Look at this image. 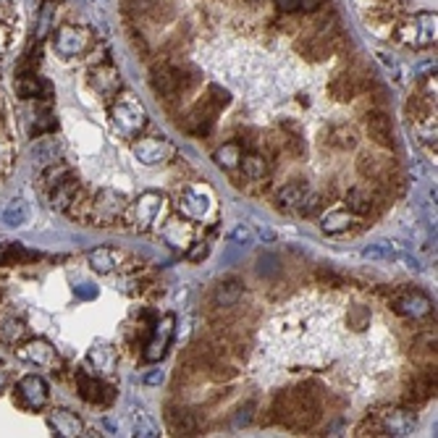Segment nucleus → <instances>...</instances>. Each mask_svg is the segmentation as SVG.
I'll list each match as a JSON object with an SVG mask.
<instances>
[{
  "label": "nucleus",
  "mask_w": 438,
  "mask_h": 438,
  "mask_svg": "<svg viewBox=\"0 0 438 438\" xmlns=\"http://www.w3.org/2000/svg\"><path fill=\"white\" fill-rule=\"evenodd\" d=\"M242 294H244V286L236 281V279H228V281H221L215 286L213 292V304L218 310H231L239 304L242 299Z\"/></svg>",
  "instance_id": "6ab92c4d"
},
{
  "label": "nucleus",
  "mask_w": 438,
  "mask_h": 438,
  "mask_svg": "<svg viewBox=\"0 0 438 438\" xmlns=\"http://www.w3.org/2000/svg\"><path fill=\"white\" fill-rule=\"evenodd\" d=\"M90 84L100 92V95H113V92L121 87V79H118V71H116L111 63H102V66L92 68Z\"/></svg>",
  "instance_id": "aec40b11"
},
{
  "label": "nucleus",
  "mask_w": 438,
  "mask_h": 438,
  "mask_svg": "<svg viewBox=\"0 0 438 438\" xmlns=\"http://www.w3.org/2000/svg\"><path fill=\"white\" fill-rule=\"evenodd\" d=\"M215 163L224 166V169H236V166L242 163V147L236 145V142H228V145L218 147V150H215Z\"/></svg>",
  "instance_id": "72a5a7b5"
},
{
  "label": "nucleus",
  "mask_w": 438,
  "mask_h": 438,
  "mask_svg": "<svg viewBox=\"0 0 438 438\" xmlns=\"http://www.w3.org/2000/svg\"><path fill=\"white\" fill-rule=\"evenodd\" d=\"M276 8L281 13H294L299 11V0H276Z\"/></svg>",
  "instance_id": "a18cd8bd"
},
{
  "label": "nucleus",
  "mask_w": 438,
  "mask_h": 438,
  "mask_svg": "<svg viewBox=\"0 0 438 438\" xmlns=\"http://www.w3.org/2000/svg\"><path fill=\"white\" fill-rule=\"evenodd\" d=\"M111 116H113V124L116 129L126 136H136L147 124V113L145 108L139 105V102L132 97V95H126V97H118V100L113 102L111 108Z\"/></svg>",
  "instance_id": "f03ea898"
},
{
  "label": "nucleus",
  "mask_w": 438,
  "mask_h": 438,
  "mask_svg": "<svg viewBox=\"0 0 438 438\" xmlns=\"http://www.w3.org/2000/svg\"><path fill=\"white\" fill-rule=\"evenodd\" d=\"M187 249H189V252H187V258H189L191 263H200V260L208 258V244H205V242H191Z\"/></svg>",
  "instance_id": "79ce46f5"
},
{
  "label": "nucleus",
  "mask_w": 438,
  "mask_h": 438,
  "mask_svg": "<svg viewBox=\"0 0 438 438\" xmlns=\"http://www.w3.org/2000/svg\"><path fill=\"white\" fill-rule=\"evenodd\" d=\"M8 40H11V26L8 22H0V53L8 47Z\"/></svg>",
  "instance_id": "49530a36"
},
{
  "label": "nucleus",
  "mask_w": 438,
  "mask_h": 438,
  "mask_svg": "<svg viewBox=\"0 0 438 438\" xmlns=\"http://www.w3.org/2000/svg\"><path fill=\"white\" fill-rule=\"evenodd\" d=\"M433 391H436V370L420 373V375H415L412 383L407 386L405 399L409 405H423V402H428V399L433 396Z\"/></svg>",
  "instance_id": "a211bd4d"
},
{
  "label": "nucleus",
  "mask_w": 438,
  "mask_h": 438,
  "mask_svg": "<svg viewBox=\"0 0 438 438\" xmlns=\"http://www.w3.org/2000/svg\"><path fill=\"white\" fill-rule=\"evenodd\" d=\"M260 273H279L281 270V265H279V260L273 258V255H268V258H260Z\"/></svg>",
  "instance_id": "37998d69"
},
{
  "label": "nucleus",
  "mask_w": 438,
  "mask_h": 438,
  "mask_svg": "<svg viewBox=\"0 0 438 438\" xmlns=\"http://www.w3.org/2000/svg\"><path fill=\"white\" fill-rule=\"evenodd\" d=\"M19 357L26 362L40 365V368H56V362H58L56 349H53V344H47L45 338H32V341H26V344L19 349Z\"/></svg>",
  "instance_id": "9d476101"
},
{
  "label": "nucleus",
  "mask_w": 438,
  "mask_h": 438,
  "mask_svg": "<svg viewBox=\"0 0 438 438\" xmlns=\"http://www.w3.org/2000/svg\"><path fill=\"white\" fill-rule=\"evenodd\" d=\"M354 224V213H349V210H334V213L323 215V221H320V228L326 231V234L336 236V234H344L349 231Z\"/></svg>",
  "instance_id": "cd10ccee"
},
{
  "label": "nucleus",
  "mask_w": 438,
  "mask_h": 438,
  "mask_svg": "<svg viewBox=\"0 0 438 438\" xmlns=\"http://www.w3.org/2000/svg\"><path fill=\"white\" fill-rule=\"evenodd\" d=\"M29 221V205L24 200H11V203L3 208V224L11 226V228H19Z\"/></svg>",
  "instance_id": "7c9ffc66"
},
{
  "label": "nucleus",
  "mask_w": 438,
  "mask_h": 438,
  "mask_svg": "<svg viewBox=\"0 0 438 438\" xmlns=\"http://www.w3.org/2000/svg\"><path fill=\"white\" fill-rule=\"evenodd\" d=\"M0 163H3V166L11 163V152H8V147L3 145V142H0Z\"/></svg>",
  "instance_id": "09e8293b"
},
{
  "label": "nucleus",
  "mask_w": 438,
  "mask_h": 438,
  "mask_svg": "<svg viewBox=\"0 0 438 438\" xmlns=\"http://www.w3.org/2000/svg\"><path fill=\"white\" fill-rule=\"evenodd\" d=\"M68 173H71V169H68L66 163H61V160L50 163V166L45 169V173H42V187H45V189L56 187L58 181L63 179V176H68Z\"/></svg>",
  "instance_id": "e433bc0d"
},
{
  "label": "nucleus",
  "mask_w": 438,
  "mask_h": 438,
  "mask_svg": "<svg viewBox=\"0 0 438 438\" xmlns=\"http://www.w3.org/2000/svg\"><path fill=\"white\" fill-rule=\"evenodd\" d=\"M169 205H166V197L160 191H145L134 205H132V224L139 228V231H147L155 224H160V218L166 215Z\"/></svg>",
  "instance_id": "7ed1b4c3"
},
{
  "label": "nucleus",
  "mask_w": 438,
  "mask_h": 438,
  "mask_svg": "<svg viewBox=\"0 0 438 438\" xmlns=\"http://www.w3.org/2000/svg\"><path fill=\"white\" fill-rule=\"evenodd\" d=\"M53 26V3L45 0L42 8H40V19H37V40H45Z\"/></svg>",
  "instance_id": "58836bf2"
},
{
  "label": "nucleus",
  "mask_w": 438,
  "mask_h": 438,
  "mask_svg": "<svg viewBox=\"0 0 438 438\" xmlns=\"http://www.w3.org/2000/svg\"><path fill=\"white\" fill-rule=\"evenodd\" d=\"M163 239L169 242L171 247L187 249L194 242V228L187 221H169V224L163 226Z\"/></svg>",
  "instance_id": "5701e85b"
},
{
  "label": "nucleus",
  "mask_w": 438,
  "mask_h": 438,
  "mask_svg": "<svg viewBox=\"0 0 438 438\" xmlns=\"http://www.w3.org/2000/svg\"><path fill=\"white\" fill-rule=\"evenodd\" d=\"M323 205H326V200H323V194H315V191H307V194H304V200L299 203V208H297V210H299L302 215H315L318 210H320V208H323Z\"/></svg>",
  "instance_id": "ea45409f"
},
{
  "label": "nucleus",
  "mask_w": 438,
  "mask_h": 438,
  "mask_svg": "<svg viewBox=\"0 0 438 438\" xmlns=\"http://www.w3.org/2000/svg\"><path fill=\"white\" fill-rule=\"evenodd\" d=\"M171 336H173V315H166L160 323L155 326V334L152 338L147 341V352H145V360H160L163 357V352L169 347Z\"/></svg>",
  "instance_id": "ddd939ff"
},
{
  "label": "nucleus",
  "mask_w": 438,
  "mask_h": 438,
  "mask_svg": "<svg viewBox=\"0 0 438 438\" xmlns=\"http://www.w3.org/2000/svg\"><path fill=\"white\" fill-rule=\"evenodd\" d=\"M318 281L334 283V286H344V279L336 276V273H331V270H318Z\"/></svg>",
  "instance_id": "c03bdc74"
},
{
  "label": "nucleus",
  "mask_w": 438,
  "mask_h": 438,
  "mask_svg": "<svg viewBox=\"0 0 438 438\" xmlns=\"http://www.w3.org/2000/svg\"><path fill=\"white\" fill-rule=\"evenodd\" d=\"M58 155H61V142H58L56 136H45V139H40L37 145H34V157L40 160V163H56Z\"/></svg>",
  "instance_id": "2f4dec72"
},
{
  "label": "nucleus",
  "mask_w": 438,
  "mask_h": 438,
  "mask_svg": "<svg viewBox=\"0 0 438 438\" xmlns=\"http://www.w3.org/2000/svg\"><path fill=\"white\" fill-rule=\"evenodd\" d=\"M389 169H393L391 160H383V157L373 155V152H362L360 160H357V173L368 181H375L381 173H386Z\"/></svg>",
  "instance_id": "bb28decb"
},
{
  "label": "nucleus",
  "mask_w": 438,
  "mask_h": 438,
  "mask_svg": "<svg viewBox=\"0 0 438 438\" xmlns=\"http://www.w3.org/2000/svg\"><path fill=\"white\" fill-rule=\"evenodd\" d=\"M47 423H50V428L56 430V436H61V438L84 436L81 420H79L74 412H68V409H53V415L47 417Z\"/></svg>",
  "instance_id": "2eb2a0df"
},
{
  "label": "nucleus",
  "mask_w": 438,
  "mask_h": 438,
  "mask_svg": "<svg viewBox=\"0 0 438 438\" xmlns=\"http://www.w3.org/2000/svg\"><path fill=\"white\" fill-rule=\"evenodd\" d=\"M47 191H50V205L56 210H68L71 203L77 200V194L81 191V184H79V179L74 173H68V176H63L56 187H50Z\"/></svg>",
  "instance_id": "9b49d317"
},
{
  "label": "nucleus",
  "mask_w": 438,
  "mask_h": 438,
  "mask_svg": "<svg viewBox=\"0 0 438 438\" xmlns=\"http://www.w3.org/2000/svg\"><path fill=\"white\" fill-rule=\"evenodd\" d=\"M179 210L191 221H203L205 215L210 213L213 208V197L205 187H187V189L179 194Z\"/></svg>",
  "instance_id": "0eeeda50"
},
{
  "label": "nucleus",
  "mask_w": 438,
  "mask_h": 438,
  "mask_svg": "<svg viewBox=\"0 0 438 438\" xmlns=\"http://www.w3.org/2000/svg\"><path fill=\"white\" fill-rule=\"evenodd\" d=\"M347 208L354 215H370L375 213V194L365 187H352L347 191Z\"/></svg>",
  "instance_id": "393cba45"
},
{
  "label": "nucleus",
  "mask_w": 438,
  "mask_h": 438,
  "mask_svg": "<svg viewBox=\"0 0 438 438\" xmlns=\"http://www.w3.org/2000/svg\"><path fill=\"white\" fill-rule=\"evenodd\" d=\"M79 294H81V297H92L95 292H92V289H87V283H84V289H79Z\"/></svg>",
  "instance_id": "6e6d98bb"
},
{
  "label": "nucleus",
  "mask_w": 438,
  "mask_h": 438,
  "mask_svg": "<svg viewBox=\"0 0 438 438\" xmlns=\"http://www.w3.org/2000/svg\"><path fill=\"white\" fill-rule=\"evenodd\" d=\"M323 3H326V0H299V8H302L304 13H315Z\"/></svg>",
  "instance_id": "de8ad7c7"
},
{
  "label": "nucleus",
  "mask_w": 438,
  "mask_h": 438,
  "mask_svg": "<svg viewBox=\"0 0 438 438\" xmlns=\"http://www.w3.org/2000/svg\"><path fill=\"white\" fill-rule=\"evenodd\" d=\"M0 265H6V244H0Z\"/></svg>",
  "instance_id": "5fc2aeb1"
},
{
  "label": "nucleus",
  "mask_w": 438,
  "mask_h": 438,
  "mask_svg": "<svg viewBox=\"0 0 438 438\" xmlns=\"http://www.w3.org/2000/svg\"><path fill=\"white\" fill-rule=\"evenodd\" d=\"M16 95L22 100H37V97H47V84L37 77L34 71H24L22 77L16 79Z\"/></svg>",
  "instance_id": "412c9836"
},
{
  "label": "nucleus",
  "mask_w": 438,
  "mask_h": 438,
  "mask_svg": "<svg viewBox=\"0 0 438 438\" xmlns=\"http://www.w3.org/2000/svg\"><path fill=\"white\" fill-rule=\"evenodd\" d=\"M393 310L405 318H425L430 313V299L425 294L412 292V294H402L393 299Z\"/></svg>",
  "instance_id": "dca6fc26"
},
{
  "label": "nucleus",
  "mask_w": 438,
  "mask_h": 438,
  "mask_svg": "<svg viewBox=\"0 0 438 438\" xmlns=\"http://www.w3.org/2000/svg\"><path fill=\"white\" fill-rule=\"evenodd\" d=\"M134 430L139 438H157L160 430H157L155 420L147 415L145 409H134Z\"/></svg>",
  "instance_id": "f704fd0d"
},
{
  "label": "nucleus",
  "mask_w": 438,
  "mask_h": 438,
  "mask_svg": "<svg viewBox=\"0 0 438 438\" xmlns=\"http://www.w3.org/2000/svg\"><path fill=\"white\" fill-rule=\"evenodd\" d=\"M6 383H8V373H6V368L0 365V391L6 389Z\"/></svg>",
  "instance_id": "3c124183"
},
{
  "label": "nucleus",
  "mask_w": 438,
  "mask_h": 438,
  "mask_svg": "<svg viewBox=\"0 0 438 438\" xmlns=\"http://www.w3.org/2000/svg\"><path fill=\"white\" fill-rule=\"evenodd\" d=\"M396 40L412 47H428L436 42V13H417L415 19H407L396 26Z\"/></svg>",
  "instance_id": "f257e3e1"
},
{
  "label": "nucleus",
  "mask_w": 438,
  "mask_h": 438,
  "mask_svg": "<svg viewBox=\"0 0 438 438\" xmlns=\"http://www.w3.org/2000/svg\"><path fill=\"white\" fill-rule=\"evenodd\" d=\"M90 42H92V34L87 32V29L77 26V24H63L56 32V37H53V45H56V50L63 58L81 56V53L90 47Z\"/></svg>",
  "instance_id": "20e7f679"
},
{
  "label": "nucleus",
  "mask_w": 438,
  "mask_h": 438,
  "mask_svg": "<svg viewBox=\"0 0 438 438\" xmlns=\"http://www.w3.org/2000/svg\"><path fill=\"white\" fill-rule=\"evenodd\" d=\"M368 90V79L365 77H357L354 71H341L336 77L331 79V84H328V92H331V97L338 102H349L354 100L360 92Z\"/></svg>",
  "instance_id": "1a4fd4ad"
},
{
  "label": "nucleus",
  "mask_w": 438,
  "mask_h": 438,
  "mask_svg": "<svg viewBox=\"0 0 438 438\" xmlns=\"http://www.w3.org/2000/svg\"><path fill=\"white\" fill-rule=\"evenodd\" d=\"M132 152L139 163L145 166H157V163H166L173 155V147L163 139V136H147V139H136L132 145Z\"/></svg>",
  "instance_id": "6e6552de"
},
{
  "label": "nucleus",
  "mask_w": 438,
  "mask_h": 438,
  "mask_svg": "<svg viewBox=\"0 0 438 438\" xmlns=\"http://www.w3.org/2000/svg\"><path fill=\"white\" fill-rule=\"evenodd\" d=\"M362 258L368 260H393L399 258V252L393 247L391 242H378V244H370V247L362 249Z\"/></svg>",
  "instance_id": "c9c22d12"
},
{
  "label": "nucleus",
  "mask_w": 438,
  "mask_h": 438,
  "mask_svg": "<svg viewBox=\"0 0 438 438\" xmlns=\"http://www.w3.org/2000/svg\"><path fill=\"white\" fill-rule=\"evenodd\" d=\"M247 231H244V228H236V231H234V239H239V242H242V239H247Z\"/></svg>",
  "instance_id": "603ef678"
},
{
  "label": "nucleus",
  "mask_w": 438,
  "mask_h": 438,
  "mask_svg": "<svg viewBox=\"0 0 438 438\" xmlns=\"http://www.w3.org/2000/svg\"><path fill=\"white\" fill-rule=\"evenodd\" d=\"M124 213V197L116 189H100L97 197L92 200V224L111 226Z\"/></svg>",
  "instance_id": "39448f33"
},
{
  "label": "nucleus",
  "mask_w": 438,
  "mask_h": 438,
  "mask_svg": "<svg viewBox=\"0 0 438 438\" xmlns=\"http://www.w3.org/2000/svg\"><path fill=\"white\" fill-rule=\"evenodd\" d=\"M365 132H368V136H370L378 147H393V132H391L389 116L370 113V116L365 118Z\"/></svg>",
  "instance_id": "f3484780"
},
{
  "label": "nucleus",
  "mask_w": 438,
  "mask_h": 438,
  "mask_svg": "<svg viewBox=\"0 0 438 438\" xmlns=\"http://www.w3.org/2000/svg\"><path fill=\"white\" fill-rule=\"evenodd\" d=\"M205 100L210 102L213 108H226L228 105V92L224 90V87H218V84H210V90H208V95H205Z\"/></svg>",
  "instance_id": "a19ab883"
},
{
  "label": "nucleus",
  "mask_w": 438,
  "mask_h": 438,
  "mask_svg": "<svg viewBox=\"0 0 438 438\" xmlns=\"http://www.w3.org/2000/svg\"><path fill=\"white\" fill-rule=\"evenodd\" d=\"M16 399L26 409H42L50 402L47 383L40 375H24L22 381L16 383Z\"/></svg>",
  "instance_id": "423d86ee"
},
{
  "label": "nucleus",
  "mask_w": 438,
  "mask_h": 438,
  "mask_svg": "<svg viewBox=\"0 0 438 438\" xmlns=\"http://www.w3.org/2000/svg\"><path fill=\"white\" fill-rule=\"evenodd\" d=\"M145 381L150 383V386H155V383H160V381H163V373H150V375H147Z\"/></svg>",
  "instance_id": "8fccbe9b"
},
{
  "label": "nucleus",
  "mask_w": 438,
  "mask_h": 438,
  "mask_svg": "<svg viewBox=\"0 0 438 438\" xmlns=\"http://www.w3.org/2000/svg\"><path fill=\"white\" fill-rule=\"evenodd\" d=\"M307 191H310L307 181L294 179V181H289V184H283L281 189H279L276 203H279V208H283V210H292V208H299V203L304 200Z\"/></svg>",
  "instance_id": "b1692460"
},
{
  "label": "nucleus",
  "mask_w": 438,
  "mask_h": 438,
  "mask_svg": "<svg viewBox=\"0 0 438 438\" xmlns=\"http://www.w3.org/2000/svg\"><path fill=\"white\" fill-rule=\"evenodd\" d=\"M90 365H95L97 370H111L113 368V352L108 347H92L87 354Z\"/></svg>",
  "instance_id": "4c0bfd02"
},
{
  "label": "nucleus",
  "mask_w": 438,
  "mask_h": 438,
  "mask_svg": "<svg viewBox=\"0 0 438 438\" xmlns=\"http://www.w3.org/2000/svg\"><path fill=\"white\" fill-rule=\"evenodd\" d=\"M378 423L383 428V436H409L415 428V417L402 409H389L378 415Z\"/></svg>",
  "instance_id": "f8f14e48"
},
{
  "label": "nucleus",
  "mask_w": 438,
  "mask_h": 438,
  "mask_svg": "<svg viewBox=\"0 0 438 438\" xmlns=\"http://www.w3.org/2000/svg\"><path fill=\"white\" fill-rule=\"evenodd\" d=\"M24 336H26V326H24V320H19V318H8V320L0 323V341L16 344Z\"/></svg>",
  "instance_id": "473e14b6"
},
{
  "label": "nucleus",
  "mask_w": 438,
  "mask_h": 438,
  "mask_svg": "<svg viewBox=\"0 0 438 438\" xmlns=\"http://www.w3.org/2000/svg\"><path fill=\"white\" fill-rule=\"evenodd\" d=\"M268 157L265 155H247V157H242V171H244V179L249 181H263L265 176H268Z\"/></svg>",
  "instance_id": "c756f323"
},
{
  "label": "nucleus",
  "mask_w": 438,
  "mask_h": 438,
  "mask_svg": "<svg viewBox=\"0 0 438 438\" xmlns=\"http://www.w3.org/2000/svg\"><path fill=\"white\" fill-rule=\"evenodd\" d=\"M11 6H13V0H0V8H3V11H8Z\"/></svg>",
  "instance_id": "864d4df0"
},
{
  "label": "nucleus",
  "mask_w": 438,
  "mask_h": 438,
  "mask_svg": "<svg viewBox=\"0 0 438 438\" xmlns=\"http://www.w3.org/2000/svg\"><path fill=\"white\" fill-rule=\"evenodd\" d=\"M77 386H79V396L92 402V405L105 402V399L111 396V393H108V386H102L97 378H92L87 373H77Z\"/></svg>",
  "instance_id": "a878e982"
},
{
  "label": "nucleus",
  "mask_w": 438,
  "mask_h": 438,
  "mask_svg": "<svg viewBox=\"0 0 438 438\" xmlns=\"http://www.w3.org/2000/svg\"><path fill=\"white\" fill-rule=\"evenodd\" d=\"M87 263H90V268L95 273H113L116 265H118V258H116V252L108 247H100V249H92L90 255H87Z\"/></svg>",
  "instance_id": "c85d7f7f"
},
{
  "label": "nucleus",
  "mask_w": 438,
  "mask_h": 438,
  "mask_svg": "<svg viewBox=\"0 0 438 438\" xmlns=\"http://www.w3.org/2000/svg\"><path fill=\"white\" fill-rule=\"evenodd\" d=\"M323 136H326V145L334 147V150H352V147H357V129L349 124L328 126V132Z\"/></svg>",
  "instance_id": "4be33fe9"
},
{
  "label": "nucleus",
  "mask_w": 438,
  "mask_h": 438,
  "mask_svg": "<svg viewBox=\"0 0 438 438\" xmlns=\"http://www.w3.org/2000/svg\"><path fill=\"white\" fill-rule=\"evenodd\" d=\"M166 420H169V428L176 436H194L200 430L197 415L191 409H184V407H169L166 409Z\"/></svg>",
  "instance_id": "4468645a"
}]
</instances>
